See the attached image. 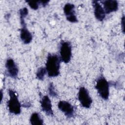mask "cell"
<instances>
[{"instance_id":"cell-15","label":"cell","mask_w":125,"mask_h":125,"mask_svg":"<svg viewBox=\"0 0 125 125\" xmlns=\"http://www.w3.org/2000/svg\"><path fill=\"white\" fill-rule=\"evenodd\" d=\"M47 73L45 68L41 67L39 68L36 73V78L39 80L42 81L44 79V76Z\"/></svg>"},{"instance_id":"cell-9","label":"cell","mask_w":125,"mask_h":125,"mask_svg":"<svg viewBox=\"0 0 125 125\" xmlns=\"http://www.w3.org/2000/svg\"><path fill=\"white\" fill-rule=\"evenodd\" d=\"M92 3L96 19L99 21H103L105 17V13L104 8L98 1L93 0L92 1Z\"/></svg>"},{"instance_id":"cell-19","label":"cell","mask_w":125,"mask_h":125,"mask_svg":"<svg viewBox=\"0 0 125 125\" xmlns=\"http://www.w3.org/2000/svg\"><path fill=\"white\" fill-rule=\"evenodd\" d=\"M39 1V4H42L43 7H45L47 4L49 2V0H47V1Z\"/></svg>"},{"instance_id":"cell-16","label":"cell","mask_w":125,"mask_h":125,"mask_svg":"<svg viewBox=\"0 0 125 125\" xmlns=\"http://www.w3.org/2000/svg\"><path fill=\"white\" fill-rule=\"evenodd\" d=\"M48 92L49 95L53 97H57L58 94L55 89V87L52 83H50L48 87Z\"/></svg>"},{"instance_id":"cell-13","label":"cell","mask_w":125,"mask_h":125,"mask_svg":"<svg viewBox=\"0 0 125 125\" xmlns=\"http://www.w3.org/2000/svg\"><path fill=\"white\" fill-rule=\"evenodd\" d=\"M30 122L32 125H42L43 124L42 119L37 112H34L32 114L30 118Z\"/></svg>"},{"instance_id":"cell-4","label":"cell","mask_w":125,"mask_h":125,"mask_svg":"<svg viewBox=\"0 0 125 125\" xmlns=\"http://www.w3.org/2000/svg\"><path fill=\"white\" fill-rule=\"evenodd\" d=\"M60 59L62 62L67 63L69 62L72 57V46L70 42L62 41L61 43L60 48Z\"/></svg>"},{"instance_id":"cell-17","label":"cell","mask_w":125,"mask_h":125,"mask_svg":"<svg viewBox=\"0 0 125 125\" xmlns=\"http://www.w3.org/2000/svg\"><path fill=\"white\" fill-rule=\"evenodd\" d=\"M26 2L31 8L34 10H37L38 9L39 6V1H26Z\"/></svg>"},{"instance_id":"cell-5","label":"cell","mask_w":125,"mask_h":125,"mask_svg":"<svg viewBox=\"0 0 125 125\" xmlns=\"http://www.w3.org/2000/svg\"><path fill=\"white\" fill-rule=\"evenodd\" d=\"M78 100L82 106L88 108L92 103V100L89 96V92L84 87H81L78 95Z\"/></svg>"},{"instance_id":"cell-1","label":"cell","mask_w":125,"mask_h":125,"mask_svg":"<svg viewBox=\"0 0 125 125\" xmlns=\"http://www.w3.org/2000/svg\"><path fill=\"white\" fill-rule=\"evenodd\" d=\"M61 59L56 54H48L45 63V69L49 77H55L60 74Z\"/></svg>"},{"instance_id":"cell-7","label":"cell","mask_w":125,"mask_h":125,"mask_svg":"<svg viewBox=\"0 0 125 125\" xmlns=\"http://www.w3.org/2000/svg\"><path fill=\"white\" fill-rule=\"evenodd\" d=\"M63 11L67 21L73 23L78 22L75 14V5L73 4L70 3H66L63 7Z\"/></svg>"},{"instance_id":"cell-18","label":"cell","mask_w":125,"mask_h":125,"mask_svg":"<svg viewBox=\"0 0 125 125\" xmlns=\"http://www.w3.org/2000/svg\"><path fill=\"white\" fill-rule=\"evenodd\" d=\"M121 26L122 28V31L124 33V31H125V17L123 16V18H122L121 20Z\"/></svg>"},{"instance_id":"cell-8","label":"cell","mask_w":125,"mask_h":125,"mask_svg":"<svg viewBox=\"0 0 125 125\" xmlns=\"http://www.w3.org/2000/svg\"><path fill=\"white\" fill-rule=\"evenodd\" d=\"M5 67L7 75L12 78H17L19 73V69L12 59L9 58L7 60Z\"/></svg>"},{"instance_id":"cell-10","label":"cell","mask_w":125,"mask_h":125,"mask_svg":"<svg viewBox=\"0 0 125 125\" xmlns=\"http://www.w3.org/2000/svg\"><path fill=\"white\" fill-rule=\"evenodd\" d=\"M42 109L47 115L53 116V112L52 108L51 102L48 96H44L41 100Z\"/></svg>"},{"instance_id":"cell-11","label":"cell","mask_w":125,"mask_h":125,"mask_svg":"<svg viewBox=\"0 0 125 125\" xmlns=\"http://www.w3.org/2000/svg\"><path fill=\"white\" fill-rule=\"evenodd\" d=\"M104 9L106 14H109L115 12L118 9V2L114 0H107L102 1Z\"/></svg>"},{"instance_id":"cell-6","label":"cell","mask_w":125,"mask_h":125,"mask_svg":"<svg viewBox=\"0 0 125 125\" xmlns=\"http://www.w3.org/2000/svg\"><path fill=\"white\" fill-rule=\"evenodd\" d=\"M58 106L59 109L67 118H70L74 116V107L69 102L65 101H60L58 104Z\"/></svg>"},{"instance_id":"cell-2","label":"cell","mask_w":125,"mask_h":125,"mask_svg":"<svg viewBox=\"0 0 125 125\" xmlns=\"http://www.w3.org/2000/svg\"><path fill=\"white\" fill-rule=\"evenodd\" d=\"M8 93L10 97L7 103L9 111L11 113L15 115L20 114L21 105L18 100L16 92L12 89H9Z\"/></svg>"},{"instance_id":"cell-14","label":"cell","mask_w":125,"mask_h":125,"mask_svg":"<svg viewBox=\"0 0 125 125\" xmlns=\"http://www.w3.org/2000/svg\"><path fill=\"white\" fill-rule=\"evenodd\" d=\"M20 13V22L21 25L25 24V22L24 21V18L26 17V16L28 14V10L26 7H24L21 9L19 11Z\"/></svg>"},{"instance_id":"cell-3","label":"cell","mask_w":125,"mask_h":125,"mask_svg":"<svg viewBox=\"0 0 125 125\" xmlns=\"http://www.w3.org/2000/svg\"><path fill=\"white\" fill-rule=\"evenodd\" d=\"M95 88L102 99L104 100L108 99L109 95V83L104 77L100 76L98 78Z\"/></svg>"},{"instance_id":"cell-12","label":"cell","mask_w":125,"mask_h":125,"mask_svg":"<svg viewBox=\"0 0 125 125\" xmlns=\"http://www.w3.org/2000/svg\"><path fill=\"white\" fill-rule=\"evenodd\" d=\"M20 38L25 44L29 43L32 40V34L28 31L26 26H22L20 30Z\"/></svg>"}]
</instances>
